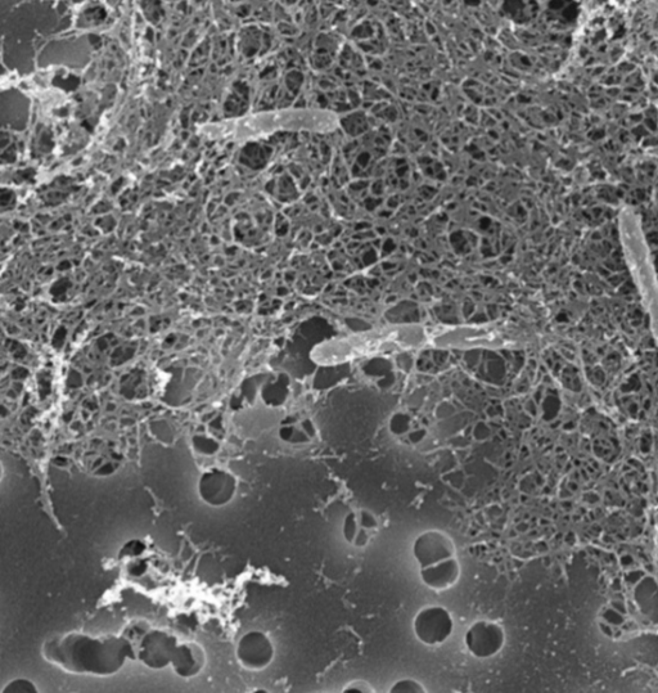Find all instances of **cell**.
Wrapping results in <instances>:
<instances>
[{
  "instance_id": "cell-9",
  "label": "cell",
  "mask_w": 658,
  "mask_h": 693,
  "mask_svg": "<svg viewBox=\"0 0 658 693\" xmlns=\"http://www.w3.org/2000/svg\"><path fill=\"white\" fill-rule=\"evenodd\" d=\"M380 533V521L373 512L356 510L347 513L342 525V534L350 546L367 547Z\"/></svg>"
},
{
  "instance_id": "cell-12",
  "label": "cell",
  "mask_w": 658,
  "mask_h": 693,
  "mask_svg": "<svg viewBox=\"0 0 658 693\" xmlns=\"http://www.w3.org/2000/svg\"><path fill=\"white\" fill-rule=\"evenodd\" d=\"M392 693H423L426 692V688L422 686L421 683L414 681V679H401V681L396 682L391 688Z\"/></svg>"
},
{
  "instance_id": "cell-1",
  "label": "cell",
  "mask_w": 658,
  "mask_h": 693,
  "mask_svg": "<svg viewBox=\"0 0 658 693\" xmlns=\"http://www.w3.org/2000/svg\"><path fill=\"white\" fill-rule=\"evenodd\" d=\"M44 659L66 672L110 677L133 660L132 646L121 636L93 637L69 633L49 639L43 646Z\"/></svg>"
},
{
  "instance_id": "cell-3",
  "label": "cell",
  "mask_w": 658,
  "mask_h": 693,
  "mask_svg": "<svg viewBox=\"0 0 658 693\" xmlns=\"http://www.w3.org/2000/svg\"><path fill=\"white\" fill-rule=\"evenodd\" d=\"M123 636L132 646L133 660L153 670L164 669L170 665L179 645L174 634L168 630L152 628L143 620L128 625Z\"/></svg>"
},
{
  "instance_id": "cell-8",
  "label": "cell",
  "mask_w": 658,
  "mask_h": 693,
  "mask_svg": "<svg viewBox=\"0 0 658 693\" xmlns=\"http://www.w3.org/2000/svg\"><path fill=\"white\" fill-rule=\"evenodd\" d=\"M236 654L243 668L263 670L272 664L276 650L267 634L252 630L240 639Z\"/></svg>"
},
{
  "instance_id": "cell-5",
  "label": "cell",
  "mask_w": 658,
  "mask_h": 693,
  "mask_svg": "<svg viewBox=\"0 0 658 693\" xmlns=\"http://www.w3.org/2000/svg\"><path fill=\"white\" fill-rule=\"evenodd\" d=\"M413 556L419 571L458 561L454 540L441 530H428L418 535L413 543Z\"/></svg>"
},
{
  "instance_id": "cell-7",
  "label": "cell",
  "mask_w": 658,
  "mask_h": 693,
  "mask_svg": "<svg viewBox=\"0 0 658 693\" xmlns=\"http://www.w3.org/2000/svg\"><path fill=\"white\" fill-rule=\"evenodd\" d=\"M506 633L494 621L480 620L473 623L464 634V645L476 659H490L503 650Z\"/></svg>"
},
{
  "instance_id": "cell-2",
  "label": "cell",
  "mask_w": 658,
  "mask_h": 693,
  "mask_svg": "<svg viewBox=\"0 0 658 693\" xmlns=\"http://www.w3.org/2000/svg\"><path fill=\"white\" fill-rule=\"evenodd\" d=\"M427 337L425 328L416 324L383 327L324 341L315 346L312 359L319 366H338L353 360L421 348L426 344Z\"/></svg>"
},
{
  "instance_id": "cell-13",
  "label": "cell",
  "mask_w": 658,
  "mask_h": 693,
  "mask_svg": "<svg viewBox=\"0 0 658 693\" xmlns=\"http://www.w3.org/2000/svg\"><path fill=\"white\" fill-rule=\"evenodd\" d=\"M24 693V692H38V688H36L35 684L29 679L25 678H20V679H15V681H12L11 683H8L6 688H3V693Z\"/></svg>"
},
{
  "instance_id": "cell-6",
  "label": "cell",
  "mask_w": 658,
  "mask_h": 693,
  "mask_svg": "<svg viewBox=\"0 0 658 693\" xmlns=\"http://www.w3.org/2000/svg\"><path fill=\"white\" fill-rule=\"evenodd\" d=\"M414 634L426 646L443 645L454 630V620L443 606H427L413 620Z\"/></svg>"
},
{
  "instance_id": "cell-10",
  "label": "cell",
  "mask_w": 658,
  "mask_h": 693,
  "mask_svg": "<svg viewBox=\"0 0 658 693\" xmlns=\"http://www.w3.org/2000/svg\"><path fill=\"white\" fill-rule=\"evenodd\" d=\"M236 493V480L227 472L213 471L201 479L200 495L202 501L210 506L220 507L232 501Z\"/></svg>"
},
{
  "instance_id": "cell-11",
  "label": "cell",
  "mask_w": 658,
  "mask_h": 693,
  "mask_svg": "<svg viewBox=\"0 0 658 693\" xmlns=\"http://www.w3.org/2000/svg\"><path fill=\"white\" fill-rule=\"evenodd\" d=\"M170 665L173 666L174 672L179 677H196L206 665L204 647L196 642L179 643Z\"/></svg>"
},
{
  "instance_id": "cell-4",
  "label": "cell",
  "mask_w": 658,
  "mask_h": 693,
  "mask_svg": "<svg viewBox=\"0 0 658 693\" xmlns=\"http://www.w3.org/2000/svg\"><path fill=\"white\" fill-rule=\"evenodd\" d=\"M431 344L440 349H502L509 345L506 335L489 326H462L449 328L432 337Z\"/></svg>"
}]
</instances>
